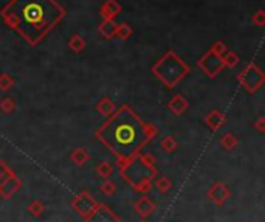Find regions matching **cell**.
<instances>
[{
    "label": "cell",
    "mask_w": 265,
    "mask_h": 222,
    "mask_svg": "<svg viewBox=\"0 0 265 222\" xmlns=\"http://www.w3.org/2000/svg\"><path fill=\"white\" fill-rule=\"evenodd\" d=\"M211 52H212V53H215V55H219V56H222L225 52H227V47H225V44H223V42L217 41L215 44H212Z\"/></svg>",
    "instance_id": "13"
},
{
    "label": "cell",
    "mask_w": 265,
    "mask_h": 222,
    "mask_svg": "<svg viewBox=\"0 0 265 222\" xmlns=\"http://www.w3.org/2000/svg\"><path fill=\"white\" fill-rule=\"evenodd\" d=\"M239 81L247 87L250 92L259 89L262 83H264V75L262 72L258 69L256 64H248L247 69H245L240 75H239Z\"/></svg>",
    "instance_id": "4"
},
{
    "label": "cell",
    "mask_w": 265,
    "mask_h": 222,
    "mask_svg": "<svg viewBox=\"0 0 265 222\" xmlns=\"http://www.w3.org/2000/svg\"><path fill=\"white\" fill-rule=\"evenodd\" d=\"M64 16L65 9L56 0H11L2 9L5 24L31 45L41 42Z\"/></svg>",
    "instance_id": "1"
},
{
    "label": "cell",
    "mask_w": 265,
    "mask_h": 222,
    "mask_svg": "<svg viewBox=\"0 0 265 222\" xmlns=\"http://www.w3.org/2000/svg\"><path fill=\"white\" fill-rule=\"evenodd\" d=\"M116 28H118V25L113 21H104L98 30H100V33L106 37V39H112L113 36H116Z\"/></svg>",
    "instance_id": "7"
},
{
    "label": "cell",
    "mask_w": 265,
    "mask_h": 222,
    "mask_svg": "<svg viewBox=\"0 0 265 222\" xmlns=\"http://www.w3.org/2000/svg\"><path fill=\"white\" fill-rule=\"evenodd\" d=\"M120 13H121V5L116 0H107L101 6V16L104 17V21H113V17H116Z\"/></svg>",
    "instance_id": "6"
},
{
    "label": "cell",
    "mask_w": 265,
    "mask_h": 222,
    "mask_svg": "<svg viewBox=\"0 0 265 222\" xmlns=\"http://www.w3.org/2000/svg\"><path fill=\"white\" fill-rule=\"evenodd\" d=\"M13 84V78L8 73L0 75V89H9V85Z\"/></svg>",
    "instance_id": "12"
},
{
    "label": "cell",
    "mask_w": 265,
    "mask_h": 222,
    "mask_svg": "<svg viewBox=\"0 0 265 222\" xmlns=\"http://www.w3.org/2000/svg\"><path fill=\"white\" fill-rule=\"evenodd\" d=\"M85 45H87V44H85V41H84V37H81L80 34H73V36H72V39H70V42H68V47H70L75 53H81V52H84Z\"/></svg>",
    "instance_id": "8"
},
{
    "label": "cell",
    "mask_w": 265,
    "mask_h": 222,
    "mask_svg": "<svg viewBox=\"0 0 265 222\" xmlns=\"http://www.w3.org/2000/svg\"><path fill=\"white\" fill-rule=\"evenodd\" d=\"M223 55H225V56L222 57V59H223V64H225V65H228L230 69H233V67H236V65L239 64V56L236 55L234 52H228V50H227Z\"/></svg>",
    "instance_id": "9"
},
{
    "label": "cell",
    "mask_w": 265,
    "mask_h": 222,
    "mask_svg": "<svg viewBox=\"0 0 265 222\" xmlns=\"http://www.w3.org/2000/svg\"><path fill=\"white\" fill-rule=\"evenodd\" d=\"M223 65H225V64H223L222 56L212 53L211 50L199 61V67H200V69H202L206 75H208V76H215V75H217V73L222 70Z\"/></svg>",
    "instance_id": "5"
},
{
    "label": "cell",
    "mask_w": 265,
    "mask_h": 222,
    "mask_svg": "<svg viewBox=\"0 0 265 222\" xmlns=\"http://www.w3.org/2000/svg\"><path fill=\"white\" fill-rule=\"evenodd\" d=\"M107 148L120 156H129L149 139L144 124L127 108H123L98 132Z\"/></svg>",
    "instance_id": "2"
},
{
    "label": "cell",
    "mask_w": 265,
    "mask_h": 222,
    "mask_svg": "<svg viewBox=\"0 0 265 222\" xmlns=\"http://www.w3.org/2000/svg\"><path fill=\"white\" fill-rule=\"evenodd\" d=\"M132 28L127 25V24H121V25H118V28H116V34L121 37V39H129V37L132 36Z\"/></svg>",
    "instance_id": "10"
},
{
    "label": "cell",
    "mask_w": 265,
    "mask_h": 222,
    "mask_svg": "<svg viewBox=\"0 0 265 222\" xmlns=\"http://www.w3.org/2000/svg\"><path fill=\"white\" fill-rule=\"evenodd\" d=\"M251 21H253V24L256 25V27H264V24H265V13L262 11V9H259V11L251 17Z\"/></svg>",
    "instance_id": "11"
},
{
    "label": "cell",
    "mask_w": 265,
    "mask_h": 222,
    "mask_svg": "<svg viewBox=\"0 0 265 222\" xmlns=\"http://www.w3.org/2000/svg\"><path fill=\"white\" fill-rule=\"evenodd\" d=\"M152 72L159 76L166 85L174 87V85L189 72V69L188 65L183 62L182 57H179L174 52H168L152 67Z\"/></svg>",
    "instance_id": "3"
}]
</instances>
